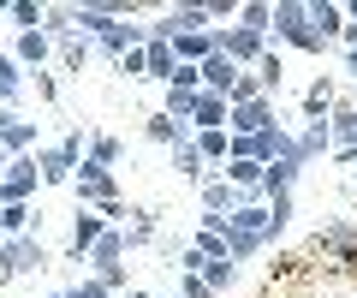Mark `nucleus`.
I'll return each mask as SVG.
<instances>
[{
	"instance_id": "dca6fc26",
	"label": "nucleus",
	"mask_w": 357,
	"mask_h": 298,
	"mask_svg": "<svg viewBox=\"0 0 357 298\" xmlns=\"http://www.w3.org/2000/svg\"><path fill=\"white\" fill-rule=\"evenodd\" d=\"M238 203H244V191H232L220 173H208V179H203V215H232Z\"/></svg>"
},
{
	"instance_id": "2f4dec72",
	"label": "nucleus",
	"mask_w": 357,
	"mask_h": 298,
	"mask_svg": "<svg viewBox=\"0 0 357 298\" xmlns=\"http://www.w3.org/2000/svg\"><path fill=\"white\" fill-rule=\"evenodd\" d=\"M66 298H119V292H107L102 281H89V274H84L77 286H66Z\"/></svg>"
},
{
	"instance_id": "473e14b6",
	"label": "nucleus",
	"mask_w": 357,
	"mask_h": 298,
	"mask_svg": "<svg viewBox=\"0 0 357 298\" xmlns=\"http://www.w3.org/2000/svg\"><path fill=\"white\" fill-rule=\"evenodd\" d=\"M30 84H36V102H54L60 96V78L54 72H30Z\"/></svg>"
},
{
	"instance_id": "ddd939ff",
	"label": "nucleus",
	"mask_w": 357,
	"mask_h": 298,
	"mask_svg": "<svg viewBox=\"0 0 357 298\" xmlns=\"http://www.w3.org/2000/svg\"><path fill=\"white\" fill-rule=\"evenodd\" d=\"M191 131H227V96L197 90V102H191Z\"/></svg>"
},
{
	"instance_id": "4be33fe9",
	"label": "nucleus",
	"mask_w": 357,
	"mask_h": 298,
	"mask_svg": "<svg viewBox=\"0 0 357 298\" xmlns=\"http://www.w3.org/2000/svg\"><path fill=\"white\" fill-rule=\"evenodd\" d=\"M238 30L268 36V30H274V0H238Z\"/></svg>"
},
{
	"instance_id": "6ab92c4d",
	"label": "nucleus",
	"mask_w": 357,
	"mask_h": 298,
	"mask_svg": "<svg viewBox=\"0 0 357 298\" xmlns=\"http://www.w3.org/2000/svg\"><path fill=\"white\" fill-rule=\"evenodd\" d=\"M143 66H149V78L155 84H173V72H178V60H173V42H143Z\"/></svg>"
},
{
	"instance_id": "f8f14e48",
	"label": "nucleus",
	"mask_w": 357,
	"mask_h": 298,
	"mask_svg": "<svg viewBox=\"0 0 357 298\" xmlns=\"http://www.w3.org/2000/svg\"><path fill=\"white\" fill-rule=\"evenodd\" d=\"M48 54H54V42L42 36V30H24V36L13 42V60L24 66V72H48Z\"/></svg>"
},
{
	"instance_id": "b1692460",
	"label": "nucleus",
	"mask_w": 357,
	"mask_h": 298,
	"mask_svg": "<svg viewBox=\"0 0 357 298\" xmlns=\"http://www.w3.org/2000/svg\"><path fill=\"white\" fill-rule=\"evenodd\" d=\"M54 54H60L66 72H84V66L96 60V42H89V36H66V42H54Z\"/></svg>"
},
{
	"instance_id": "423d86ee",
	"label": "nucleus",
	"mask_w": 357,
	"mask_h": 298,
	"mask_svg": "<svg viewBox=\"0 0 357 298\" xmlns=\"http://www.w3.org/2000/svg\"><path fill=\"white\" fill-rule=\"evenodd\" d=\"M42 185V167H36V149L30 156H13V167L0 173V203H30Z\"/></svg>"
},
{
	"instance_id": "f03ea898",
	"label": "nucleus",
	"mask_w": 357,
	"mask_h": 298,
	"mask_svg": "<svg viewBox=\"0 0 357 298\" xmlns=\"http://www.w3.org/2000/svg\"><path fill=\"white\" fill-rule=\"evenodd\" d=\"M54 269L48 245H42V233H24V239H0V292L13 281H24V274H42Z\"/></svg>"
},
{
	"instance_id": "4468645a",
	"label": "nucleus",
	"mask_w": 357,
	"mask_h": 298,
	"mask_svg": "<svg viewBox=\"0 0 357 298\" xmlns=\"http://www.w3.org/2000/svg\"><path fill=\"white\" fill-rule=\"evenodd\" d=\"M321 156H333V131H328V119H310L304 131H298V161H321Z\"/></svg>"
},
{
	"instance_id": "9d476101",
	"label": "nucleus",
	"mask_w": 357,
	"mask_h": 298,
	"mask_svg": "<svg viewBox=\"0 0 357 298\" xmlns=\"http://www.w3.org/2000/svg\"><path fill=\"white\" fill-rule=\"evenodd\" d=\"M304 6H310V24H316V36L333 48V42L345 36V6H340V0H304Z\"/></svg>"
},
{
	"instance_id": "c85d7f7f",
	"label": "nucleus",
	"mask_w": 357,
	"mask_h": 298,
	"mask_svg": "<svg viewBox=\"0 0 357 298\" xmlns=\"http://www.w3.org/2000/svg\"><path fill=\"white\" fill-rule=\"evenodd\" d=\"M42 13H48L42 0H13V6H6V18L18 24V36H24V30H42Z\"/></svg>"
},
{
	"instance_id": "aec40b11",
	"label": "nucleus",
	"mask_w": 357,
	"mask_h": 298,
	"mask_svg": "<svg viewBox=\"0 0 357 298\" xmlns=\"http://www.w3.org/2000/svg\"><path fill=\"white\" fill-rule=\"evenodd\" d=\"M333 102H340V84H333V78H316V84L304 90V119H328Z\"/></svg>"
},
{
	"instance_id": "9b49d317",
	"label": "nucleus",
	"mask_w": 357,
	"mask_h": 298,
	"mask_svg": "<svg viewBox=\"0 0 357 298\" xmlns=\"http://www.w3.org/2000/svg\"><path fill=\"white\" fill-rule=\"evenodd\" d=\"M143 137H149V143H167V149H178V143H191L197 131L185 126V119H173V114H149V119H143Z\"/></svg>"
},
{
	"instance_id": "cd10ccee",
	"label": "nucleus",
	"mask_w": 357,
	"mask_h": 298,
	"mask_svg": "<svg viewBox=\"0 0 357 298\" xmlns=\"http://www.w3.org/2000/svg\"><path fill=\"white\" fill-rule=\"evenodd\" d=\"M286 227H292V191H286V197H268V233H262V239L274 245Z\"/></svg>"
},
{
	"instance_id": "2eb2a0df",
	"label": "nucleus",
	"mask_w": 357,
	"mask_h": 298,
	"mask_svg": "<svg viewBox=\"0 0 357 298\" xmlns=\"http://www.w3.org/2000/svg\"><path fill=\"white\" fill-rule=\"evenodd\" d=\"M119 233H126V251H143V245H155V239H161V221H155V209H131Z\"/></svg>"
},
{
	"instance_id": "39448f33",
	"label": "nucleus",
	"mask_w": 357,
	"mask_h": 298,
	"mask_svg": "<svg viewBox=\"0 0 357 298\" xmlns=\"http://www.w3.org/2000/svg\"><path fill=\"white\" fill-rule=\"evenodd\" d=\"M274 48L268 36H250V30H238V24H227V30H215V54H227L238 72H256V60Z\"/></svg>"
},
{
	"instance_id": "6e6552de",
	"label": "nucleus",
	"mask_w": 357,
	"mask_h": 298,
	"mask_svg": "<svg viewBox=\"0 0 357 298\" xmlns=\"http://www.w3.org/2000/svg\"><path fill=\"white\" fill-rule=\"evenodd\" d=\"M36 126L42 119H24V114H13V107H0V149H6V156H30V149H36Z\"/></svg>"
},
{
	"instance_id": "c756f323",
	"label": "nucleus",
	"mask_w": 357,
	"mask_h": 298,
	"mask_svg": "<svg viewBox=\"0 0 357 298\" xmlns=\"http://www.w3.org/2000/svg\"><path fill=\"white\" fill-rule=\"evenodd\" d=\"M84 156H89V161H102V167H114V161L126 156V143H119V137H107V131H96V137H89V149H84Z\"/></svg>"
},
{
	"instance_id": "f257e3e1",
	"label": "nucleus",
	"mask_w": 357,
	"mask_h": 298,
	"mask_svg": "<svg viewBox=\"0 0 357 298\" xmlns=\"http://www.w3.org/2000/svg\"><path fill=\"white\" fill-rule=\"evenodd\" d=\"M268 36L286 42V48H298V54H328V42L316 36L304 0H274V30H268Z\"/></svg>"
},
{
	"instance_id": "c9c22d12",
	"label": "nucleus",
	"mask_w": 357,
	"mask_h": 298,
	"mask_svg": "<svg viewBox=\"0 0 357 298\" xmlns=\"http://www.w3.org/2000/svg\"><path fill=\"white\" fill-rule=\"evenodd\" d=\"M340 42H345V48H357V24H351V18H345V36Z\"/></svg>"
},
{
	"instance_id": "4c0bfd02",
	"label": "nucleus",
	"mask_w": 357,
	"mask_h": 298,
	"mask_svg": "<svg viewBox=\"0 0 357 298\" xmlns=\"http://www.w3.org/2000/svg\"><path fill=\"white\" fill-rule=\"evenodd\" d=\"M48 298H66V292H48Z\"/></svg>"
},
{
	"instance_id": "0eeeda50",
	"label": "nucleus",
	"mask_w": 357,
	"mask_h": 298,
	"mask_svg": "<svg viewBox=\"0 0 357 298\" xmlns=\"http://www.w3.org/2000/svg\"><path fill=\"white\" fill-rule=\"evenodd\" d=\"M268 126H280V107L268 102V96L227 107V131H232V137H256V131H268Z\"/></svg>"
},
{
	"instance_id": "7c9ffc66",
	"label": "nucleus",
	"mask_w": 357,
	"mask_h": 298,
	"mask_svg": "<svg viewBox=\"0 0 357 298\" xmlns=\"http://www.w3.org/2000/svg\"><path fill=\"white\" fill-rule=\"evenodd\" d=\"M256 96H262L256 72H238V78H232V90H227V107H238V102H256Z\"/></svg>"
},
{
	"instance_id": "a878e982",
	"label": "nucleus",
	"mask_w": 357,
	"mask_h": 298,
	"mask_svg": "<svg viewBox=\"0 0 357 298\" xmlns=\"http://www.w3.org/2000/svg\"><path fill=\"white\" fill-rule=\"evenodd\" d=\"M197 149H203L208 167H227L232 161V131H197Z\"/></svg>"
},
{
	"instance_id": "7ed1b4c3",
	"label": "nucleus",
	"mask_w": 357,
	"mask_h": 298,
	"mask_svg": "<svg viewBox=\"0 0 357 298\" xmlns=\"http://www.w3.org/2000/svg\"><path fill=\"white\" fill-rule=\"evenodd\" d=\"M77 161H84V131H66L60 143H36V167H42V185H72Z\"/></svg>"
},
{
	"instance_id": "58836bf2",
	"label": "nucleus",
	"mask_w": 357,
	"mask_h": 298,
	"mask_svg": "<svg viewBox=\"0 0 357 298\" xmlns=\"http://www.w3.org/2000/svg\"><path fill=\"white\" fill-rule=\"evenodd\" d=\"M351 185H357V173H351Z\"/></svg>"
},
{
	"instance_id": "bb28decb",
	"label": "nucleus",
	"mask_w": 357,
	"mask_h": 298,
	"mask_svg": "<svg viewBox=\"0 0 357 298\" xmlns=\"http://www.w3.org/2000/svg\"><path fill=\"white\" fill-rule=\"evenodd\" d=\"M203 281H208V292H215V298H227V286L238 281V262H232V257H220V262H203Z\"/></svg>"
},
{
	"instance_id": "e433bc0d",
	"label": "nucleus",
	"mask_w": 357,
	"mask_h": 298,
	"mask_svg": "<svg viewBox=\"0 0 357 298\" xmlns=\"http://www.w3.org/2000/svg\"><path fill=\"white\" fill-rule=\"evenodd\" d=\"M126 298H155V292H143V286H126Z\"/></svg>"
},
{
	"instance_id": "5701e85b",
	"label": "nucleus",
	"mask_w": 357,
	"mask_h": 298,
	"mask_svg": "<svg viewBox=\"0 0 357 298\" xmlns=\"http://www.w3.org/2000/svg\"><path fill=\"white\" fill-rule=\"evenodd\" d=\"M173 167H178V179H191V185H203V179H208V161H203V149H197V137L173 149Z\"/></svg>"
},
{
	"instance_id": "1a4fd4ad",
	"label": "nucleus",
	"mask_w": 357,
	"mask_h": 298,
	"mask_svg": "<svg viewBox=\"0 0 357 298\" xmlns=\"http://www.w3.org/2000/svg\"><path fill=\"white\" fill-rule=\"evenodd\" d=\"M107 233V221L96 215V209H77V221H72V251H66V262H84L89 251H96V239Z\"/></svg>"
},
{
	"instance_id": "72a5a7b5",
	"label": "nucleus",
	"mask_w": 357,
	"mask_h": 298,
	"mask_svg": "<svg viewBox=\"0 0 357 298\" xmlns=\"http://www.w3.org/2000/svg\"><path fill=\"white\" fill-rule=\"evenodd\" d=\"M24 78H30V72H24V66H18L6 48H0V84H24Z\"/></svg>"
},
{
	"instance_id": "393cba45",
	"label": "nucleus",
	"mask_w": 357,
	"mask_h": 298,
	"mask_svg": "<svg viewBox=\"0 0 357 298\" xmlns=\"http://www.w3.org/2000/svg\"><path fill=\"white\" fill-rule=\"evenodd\" d=\"M298 173H304L298 161H274V167H262V197H286L298 185Z\"/></svg>"
},
{
	"instance_id": "20e7f679",
	"label": "nucleus",
	"mask_w": 357,
	"mask_h": 298,
	"mask_svg": "<svg viewBox=\"0 0 357 298\" xmlns=\"http://www.w3.org/2000/svg\"><path fill=\"white\" fill-rule=\"evenodd\" d=\"M310 251L328 257L333 269H351V274H357V221H328V227L310 239Z\"/></svg>"
},
{
	"instance_id": "f704fd0d",
	"label": "nucleus",
	"mask_w": 357,
	"mask_h": 298,
	"mask_svg": "<svg viewBox=\"0 0 357 298\" xmlns=\"http://www.w3.org/2000/svg\"><path fill=\"white\" fill-rule=\"evenodd\" d=\"M119 72H126L131 84H137V78H149V66H143V48H137V54H126V60H119Z\"/></svg>"
},
{
	"instance_id": "412c9836",
	"label": "nucleus",
	"mask_w": 357,
	"mask_h": 298,
	"mask_svg": "<svg viewBox=\"0 0 357 298\" xmlns=\"http://www.w3.org/2000/svg\"><path fill=\"white\" fill-rule=\"evenodd\" d=\"M256 84H262V96H268V102L280 96V84H286V54H280V48H268L262 60H256Z\"/></svg>"
},
{
	"instance_id": "f3484780",
	"label": "nucleus",
	"mask_w": 357,
	"mask_h": 298,
	"mask_svg": "<svg viewBox=\"0 0 357 298\" xmlns=\"http://www.w3.org/2000/svg\"><path fill=\"white\" fill-rule=\"evenodd\" d=\"M36 227H42V215L30 203H0V239H24Z\"/></svg>"
},
{
	"instance_id": "a211bd4d",
	"label": "nucleus",
	"mask_w": 357,
	"mask_h": 298,
	"mask_svg": "<svg viewBox=\"0 0 357 298\" xmlns=\"http://www.w3.org/2000/svg\"><path fill=\"white\" fill-rule=\"evenodd\" d=\"M197 72H203V90H208V96H227V90H232V78H238V66H232L227 54H208Z\"/></svg>"
}]
</instances>
